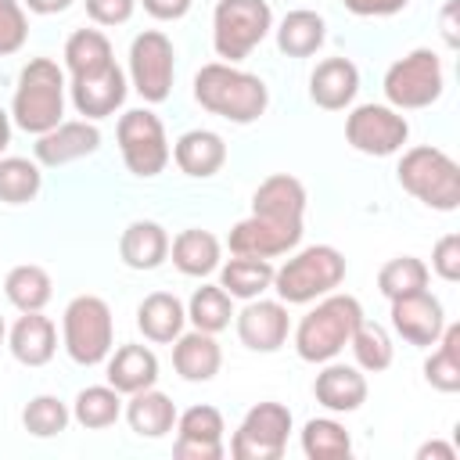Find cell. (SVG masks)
Segmentation results:
<instances>
[{
  "instance_id": "9a60e30c",
  "label": "cell",
  "mask_w": 460,
  "mask_h": 460,
  "mask_svg": "<svg viewBox=\"0 0 460 460\" xmlns=\"http://www.w3.org/2000/svg\"><path fill=\"white\" fill-rule=\"evenodd\" d=\"M388 316H392V331L406 345H417V349H431L446 331V309L428 288L402 295V298H392Z\"/></svg>"
},
{
  "instance_id": "ab89813d",
  "label": "cell",
  "mask_w": 460,
  "mask_h": 460,
  "mask_svg": "<svg viewBox=\"0 0 460 460\" xmlns=\"http://www.w3.org/2000/svg\"><path fill=\"white\" fill-rule=\"evenodd\" d=\"M428 277H431V270H428L424 259H417V255H395V259H388L377 270V291L392 302V298L424 291L428 288Z\"/></svg>"
},
{
  "instance_id": "30bf717a",
  "label": "cell",
  "mask_w": 460,
  "mask_h": 460,
  "mask_svg": "<svg viewBox=\"0 0 460 460\" xmlns=\"http://www.w3.org/2000/svg\"><path fill=\"white\" fill-rule=\"evenodd\" d=\"M291 424L295 420L284 402H273V399L255 402L241 417V424L230 438V456L234 460H280L288 449Z\"/></svg>"
},
{
  "instance_id": "6da1fadb",
  "label": "cell",
  "mask_w": 460,
  "mask_h": 460,
  "mask_svg": "<svg viewBox=\"0 0 460 460\" xmlns=\"http://www.w3.org/2000/svg\"><path fill=\"white\" fill-rule=\"evenodd\" d=\"M194 101L234 126H248L266 111L270 90L255 72H244L230 61H208L194 75Z\"/></svg>"
},
{
  "instance_id": "e0dca14e",
  "label": "cell",
  "mask_w": 460,
  "mask_h": 460,
  "mask_svg": "<svg viewBox=\"0 0 460 460\" xmlns=\"http://www.w3.org/2000/svg\"><path fill=\"white\" fill-rule=\"evenodd\" d=\"M101 147V129L90 122V119H61L54 129L40 133L36 144H32V155L40 165H68V162H79L86 155H97Z\"/></svg>"
},
{
  "instance_id": "f6af8a7d",
  "label": "cell",
  "mask_w": 460,
  "mask_h": 460,
  "mask_svg": "<svg viewBox=\"0 0 460 460\" xmlns=\"http://www.w3.org/2000/svg\"><path fill=\"white\" fill-rule=\"evenodd\" d=\"M345 11H352L356 18H392L399 11H406L410 0H341Z\"/></svg>"
},
{
  "instance_id": "7a4b0ae2",
  "label": "cell",
  "mask_w": 460,
  "mask_h": 460,
  "mask_svg": "<svg viewBox=\"0 0 460 460\" xmlns=\"http://www.w3.org/2000/svg\"><path fill=\"white\" fill-rule=\"evenodd\" d=\"M65 68L50 58H32L18 72V86L11 97V122L32 137L54 129L65 115Z\"/></svg>"
},
{
  "instance_id": "ee69618b",
  "label": "cell",
  "mask_w": 460,
  "mask_h": 460,
  "mask_svg": "<svg viewBox=\"0 0 460 460\" xmlns=\"http://www.w3.org/2000/svg\"><path fill=\"white\" fill-rule=\"evenodd\" d=\"M83 4L97 25H126L137 11V0H83Z\"/></svg>"
},
{
  "instance_id": "d590c367",
  "label": "cell",
  "mask_w": 460,
  "mask_h": 460,
  "mask_svg": "<svg viewBox=\"0 0 460 460\" xmlns=\"http://www.w3.org/2000/svg\"><path fill=\"white\" fill-rule=\"evenodd\" d=\"M349 349H352V356H356V367L367 370V374H381V370H388L392 359H395L392 334H388L381 323L367 320V316L356 323V331H352V338H349Z\"/></svg>"
},
{
  "instance_id": "681fc988",
  "label": "cell",
  "mask_w": 460,
  "mask_h": 460,
  "mask_svg": "<svg viewBox=\"0 0 460 460\" xmlns=\"http://www.w3.org/2000/svg\"><path fill=\"white\" fill-rule=\"evenodd\" d=\"M453 14H456V0H449L446 14H442V32H446V43L456 47V25H453Z\"/></svg>"
},
{
  "instance_id": "ba28073f",
  "label": "cell",
  "mask_w": 460,
  "mask_h": 460,
  "mask_svg": "<svg viewBox=\"0 0 460 460\" xmlns=\"http://www.w3.org/2000/svg\"><path fill=\"white\" fill-rule=\"evenodd\" d=\"M273 29L266 0H219L212 11V47L223 61H244Z\"/></svg>"
},
{
  "instance_id": "836d02e7",
  "label": "cell",
  "mask_w": 460,
  "mask_h": 460,
  "mask_svg": "<svg viewBox=\"0 0 460 460\" xmlns=\"http://www.w3.org/2000/svg\"><path fill=\"white\" fill-rule=\"evenodd\" d=\"M424 381L442 395L460 392V327L456 323H446L442 338L435 341V352L424 359Z\"/></svg>"
},
{
  "instance_id": "277c9868",
  "label": "cell",
  "mask_w": 460,
  "mask_h": 460,
  "mask_svg": "<svg viewBox=\"0 0 460 460\" xmlns=\"http://www.w3.org/2000/svg\"><path fill=\"white\" fill-rule=\"evenodd\" d=\"M345 255L334 244H309L273 270V291L284 305H309L345 280Z\"/></svg>"
},
{
  "instance_id": "cb8c5ba5",
  "label": "cell",
  "mask_w": 460,
  "mask_h": 460,
  "mask_svg": "<svg viewBox=\"0 0 460 460\" xmlns=\"http://www.w3.org/2000/svg\"><path fill=\"white\" fill-rule=\"evenodd\" d=\"M172 162L190 180H208L226 162V144L216 129H187L172 144Z\"/></svg>"
},
{
  "instance_id": "c3c4849f",
  "label": "cell",
  "mask_w": 460,
  "mask_h": 460,
  "mask_svg": "<svg viewBox=\"0 0 460 460\" xmlns=\"http://www.w3.org/2000/svg\"><path fill=\"white\" fill-rule=\"evenodd\" d=\"M75 0H25L22 7H29L32 14H61V11H68Z\"/></svg>"
},
{
  "instance_id": "7c38bea8",
  "label": "cell",
  "mask_w": 460,
  "mask_h": 460,
  "mask_svg": "<svg viewBox=\"0 0 460 460\" xmlns=\"http://www.w3.org/2000/svg\"><path fill=\"white\" fill-rule=\"evenodd\" d=\"M345 140L370 158L399 155L410 140V122L392 104H356L345 115Z\"/></svg>"
},
{
  "instance_id": "ac0fdd59",
  "label": "cell",
  "mask_w": 460,
  "mask_h": 460,
  "mask_svg": "<svg viewBox=\"0 0 460 460\" xmlns=\"http://www.w3.org/2000/svg\"><path fill=\"white\" fill-rule=\"evenodd\" d=\"M72 93V104L83 119L97 122V119H108L115 115L122 104H126V93H129V79L119 65H108L104 72H93V75H83V79H72L68 86Z\"/></svg>"
},
{
  "instance_id": "484cf974",
  "label": "cell",
  "mask_w": 460,
  "mask_h": 460,
  "mask_svg": "<svg viewBox=\"0 0 460 460\" xmlns=\"http://www.w3.org/2000/svg\"><path fill=\"white\" fill-rule=\"evenodd\" d=\"M119 259L129 270H158L169 259V234L155 219H133L119 237Z\"/></svg>"
},
{
  "instance_id": "4fadbf2b",
  "label": "cell",
  "mask_w": 460,
  "mask_h": 460,
  "mask_svg": "<svg viewBox=\"0 0 460 460\" xmlns=\"http://www.w3.org/2000/svg\"><path fill=\"white\" fill-rule=\"evenodd\" d=\"M305 223H280V219H266V216H244L241 223L230 226L226 248L230 255H252V259H277L298 248Z\"/></svg>"
},
{
  "instance_id": "52a82bcc",
  "label": "cell",
  "mask_w": 460,
  "mask_h": 460,
  "mask_svg": "<svg viewBox=\"0 0 460 460\" xmlns=\"http://www.w3.org/2000/svg\"><path fill=\"white\" fill-rule=\"evenodd\" d=\"M385 101L395 111H417V108H431L442 90H446V72H442V58L428 47H417L410 54H402L399 61L388 65L385 72Z\"/></svg>"
},
{
  "instance_id": "83f0119b",
  "label": "cell",
  "mask_w": 460,
  "mask_h": 460,
  "mask_svg": "<svg viewBox=\"0 0 460 460\" xmlns=\"http://www.w3.org/2000/svg\"><path fill=\"white\" fill-rule=\"evenodd\" d=\"M126 424L133 428V435L140 438H165L176 428V406L165 392L158 388H144L133 392L126 402Z\"/></svg>"
},
{
  "instance_id": "5b68a950",
  "label": "cell",
  "mask_w": 460,
  "mask_h": 460,
  "mask_svg": "<svg viewBox=\"0 0 460 460\" xmlns=\"http://www.w3.org/2000/svg\"><path fill=\"white\" fill-rule=\"evenodd\" d=\"M395 176H399V187L406 194H413L420 205H428L435 212L460 208V165L442 147L417 144V147L402 151Z\"/></svg>"
},
{
  "instance_id": "7dc6e473",
  "label": "cell",
  "mask_w": 460,
  "mask_h": 460,
  "mask_svg": "<svg viewBox=\"0 0 460 460\" xmlns=\"http://www.w3.org/2000/svg\"><path fill=\"white\" fill-rule=\"evenodd\" d=\"M417 460H456V449L449 446V442H424L420 449H417Z\"/></svg>"
},
{
  "instance_id": "60d3db41",
  "label": "cell",
  "mask_w": 460,
  "mask_h": 460,
  "mask_svg": "<svg viewBox=\"0 0 460 460\" xmlns=\"http://www.w3.org/2000/svg\"><path fill=\"white\" fill-rule=\"evenodd\" d=\"M68 420H72V410H68V402H61L58 395H32V399L25 402V410H22V424H25V431L36 435V438H54V435H61V431L68 428Z\"/></svg>"
},
{
  "instance_id": "816d5d0a",
  "label": "cell",
  "mask_w": 460,
  "mask_h": 460,
  "mask_svg": "<svg viewBox=\"0 0 460 460\" xmlns=\"http://www.w3.org/2000/svg\"><path fill=\"white\" fill-rule=\"evenodd\" d=\"M7 341V327H4V316H0V345Z\"/></svg>"
},
{
  "instance_id": "ffe728a7",
  "label": "cell",
  "mask_w": 460,
  "mask_h": 460,
  "mask_svg": "<svg viewBox=\"0 0 460 460\" xmlns=\"http://www.w3.org/2000/svg\"><path fill=\"white\" fill-rule=\"evenodd\" d=\"M359 93V68L349 58H323L309 75V97L323 111H341Z\"/></svg>"
},
{
  "instance_id": "f546056e",
  "label": "cell",
  "mask_w": 460,
  "mask_h": 460,
  "mask_svg": "<svg viewBox=\"0 0 460 460\" xmlns=\"http://www.w3.org/2000/svg\"><path fill=\"white\" fill-rule=\"evenodd\" d=\"M327 40V22L316 11H288L277 25V47L288 58H313Z\"/></svg>"
},
{
  "instance_id": "3957f363",
  "label": "cell",
  "mask_w": 460,
  "mask_h": 460,
  "mask_svg": "<svg viewBox=\"0 0 460 460\" xmlns=\"http://www.w3.org/2000/svg\"><path fill=\"white\" fill-rule=\"evenodd\" d=\"M359 320H363L359 298L338 295V291L316 298V305L295 327V352H298V359H305V363L334 359L349 345V338H352Z\"/></svg>"
},
{
  "instance_id": "44dd1931",
  "label": "cell",
  "mask_w": 460,
  "mask_h": 460,
  "mask_svg": "<svg viewBox=\"0 0 460 460\" xmlns=\"http://www.w3.org/2000/svg\"><path fill=\"white\" fill-rule=\"evenodd\" d=\"M7 349L22 367H47L58 352V327L43 313H22L7 331Z\"/></svg>"
},
{
  "instance_id": "d4e9b609",
  "label": "cell",
  "mask_w": 460,
  "mask_h": 460,
  "mask_svg": "<svg viewBox=\"0 0 460 460\" xmlns=\"http://www.w3.org/2000/svg\"><path fill=\"white\" fill-rule=\"evenodd\" d=\"M108 367V385L122 395H133V392H144V388H155L158 381V356L147 349V345H119L115 352H108L104 359Z\"/></svg>"
},
{
  "instance_id": "8992f818",
  "label": "cell",
  "mask_w": 460,
  "mask_h": 460,
  "mask_svg": "<svg viewBox=\"0 0 460 460\" xmlns=\"http://www.w3.org/2000/svg\"><path fill=\"white\" fill-rule=\"evenodd\" d=\"M61 345L72 363L97 367L115 349L111 305L97 295H75L61 313Z\"/></svg>"
},
{
  "instance_id": "5bb4252c",
  "label": "cell",
  "mask_w": 460,
  "mask_h": 460,
  "mask_svg": "<svg viewBox=\"0 0 460 460\" xmlns=\"http://www.w3.org/2000/svg\"><path fill=\"white\" fill-rule=\"evenodd\" d=\"M176 442H172V456L176 460H223L226 446H223V413L216 406H190L183 413H176Z\"/></svg>"
},
{
  "instance_id": "1f68e13d",
  "label": "cell",
  "mask_w": 460,
  "mask_h": 460,
  "mask_svg": "<svg viewBox=\"0 0 460 460\" xmlns=\"http://www.w3.org/2000/svg\"><path fill=\"white\" fill-rule=\"evenodd\" d=\"M61 58H65V68H68L72 79H83V75H93V72H104L108 65H115L111 40L101 29H75L65 40Z\"/></svg>"
},
{
  "instance_id": "e575fe53",
  "label": "cell",
  "mask_w": 460,
  "mask_h": 460,
  "mask_svg": "<svg viewBox=\"0 0 460 460\" xmlns=\"http://www.w3.org/2000/svg\"><path fill=\"white\" fill-rule=\"evenodd\" d=\"M122 417V392L111 385H86L72 402V420L86 431H104Z\"/></svg>"
},
{
  "instance_id": "7bdbcfd3",
  "label": "cell",
  "mask_w": 460,
  "mask_h": 460,
  "mask_svg": "<svg viewBox=\"0 0 460 460\" xmlns=\"http://www.w3.org/2000/svg\"><path fill=\"white\" fill-rule=\"evenodd\" d=\"M431 270L446 284H456L460 280V234H446V237L435 241V248H431Z\"/></svg>"
},
{
  "instance_id": "7402d4cb",
  "label": "cell",
  "mask_w": 460,
  "mask_h": 460,
  "mask_svg": "<svg viewBox=\"0 0 460 460\" xmlns=\"http://www.w3.org/2000/svg\"><path fill=\"white\" fill-rule=\"evenodd\" d=\"M252 212L280 223H305V187L298 176L273 172L252 194Z\"/></svg>"
},
{
  "instance_id": "d6a6232c",
  "label": "cell",
  "mask_w": 460,
  "mask_h": 460,
  "mask_svg": "<svg viewBox=\"0 0 460 460\" xmlns=\"http://www.w3.org/2000/svg\"><path fill=\"white\" fill-rule=\"evenodd\" d=\"M4 295L18 313H43L50 295H54V280L43 266L36 262H22L14 270H7L4 277Z\"/></svg>"
},
{
  "instance_id": "b9f144b4",
  "label": "cell",
  "mask_w": 460,
  "mask_h": 460,
  "mask_svg": "<svg viewBox=\"0 0 460 460\" xmlns=\"http://www.w3.org/2000/svg\"><path fill=\"white\" fill-rule=\"evenodd\" d=\"M29 40V14L18 0H0V58H11Z\"/></svg>"
},
{
  "instance_id": "8d00e7d4",
  "label": "cell",
  "mask_w": 460,
  "mask_h": 460,
  "mask_svg": "<svg viewBox=\"0 0 460 460\" xmlns=\"http://www.w3.org/2000/svg\"><path fill=\"white\" fill-rule=\"evenodd\" d=\"M43 187L40 162L18 158V155H0V201L4 205H29L36 201Z\"/></svg>"
},
{
  "instance_id": "74e56055",
  "label": "cell",
  "mask_w": 460,
  "mask_h": 460,
  "mask_svg": "<svg viewBox=\"0 0 460 460\" xmlns=\"http://www.w3.org/2000/svg\"><path fill=\"white\" fill-rule=\"evenodd\" d=\"M187 320L198 327V331H208V334H219L230 327L234 320V298L219 288V284H201L194 288L190 302H187Z\"/></svg>"
},
{
  "instance_id": "9c48e42d",
  "label": "cell",
  "mask_w": 460,
  "mask_h": 460,
  "mask_svg": "<svg viewBox=\"0 0 460 460\" xmlns=\"http://www.w3.org/2000/svg\"><path fill=\"white\" fill-rule=\"evenodd\" d=\"M115 140H119V151H122L126 169L133 176H140V180H155L158 172H165V165L172 158L165 126H162V119L151 108H129V111H122V119L115 126Z\"/></svg>"
},
{
  "instance_id": "4dcf8cb0",
  "label": "cell",
  "mask_w": 460,
  "mask_h": 460,
  "mask_svg": "<svg viewBox=\"0 0 460 460\" xmlns=\"http://www.w3.org/2000/svg\"><path fill=\"white\" fill-rule=\"evenodd\" d=\"M219 288L230 298H259L262 291L273 288V262L270 259H252V255H234L219 262Z\"/></svg>"
},
{
  "instance_id": "f1b7e54d",
  "label": "cell",
  "mask_w": 460,
  "mask_h": 460,
  "mask_svg": "<svg viewBox=\"0 0 460 460\" xmlns=\"http://www.w3.org/2000/svg\"><path fill=\"white\" fill-rule=\"evenodd\" d=\"M219 237L208 234V230H180L169 244V255H172V266L183 273V277H208L219 270Z\"/></svg>"
},
{
  "instance_id": "bcb514c9",
  "label": "cell",
  "mask_w": 460,
  "mask_h": 460,
  "mask_svg": "<svg viewBox=\"0 0 460 460\" xmlns=\"http://www.w3.org/2000/svg\"><path fill=\"white\" fill-rule=\"evenodd\" d=\"M137 4H144V11L151 18H158V22H176V18H183L190 11L194 0H137Z\"/></svg>"
},
{
  "instance_id": "2e32d148",
  "label": "cell",
  "mask_w": 460,
  "mask_h": 460,
  "mask_svg": "<svg viewBox=\"0 0 460 460\" xmlns=\"http://www.w3.org/2000/svg\"><path fill=\"white\" fill-rule=\"evenodd\" d=\"M234 327L244 349L252 352H277L288 341L291 331V316L288 305L280 298H248V305L241 313H234Z\"/></svg>"
},
{
  "instance_id": "4316f807",
  "label": "cell",
  "mask_w": 460,
  "mask_h": 460,
  "mask_svg": "<svg viewBox=\"0 0 460 460\" xmlns=\"http://www.w3.org/2000/svg\"><path fill=\"white\" fill-rule=\"evenodd\" d=\"M183 323H187V305L176 295H169V291H151L137 305V327L155 345L176 341L183 334Z\"/></svg>"
},
{
  "instance_id": "d6986e66",
  "label": "cell",
  "mask_w": 460,
  "mask_h": 460,
  "mask_svg": "<svg viewBox=\"0 0 460 460\" xmlns=\"http://www.w3.org/2000/svg\"><path fill=\"white\" fill-rule=\"evenodd\" d=\"M313 395L331 413H356L367 402V374L359 367L327 359L313 381Z\"/></svg>"
},
{
  "instance_id": "8fae6325",
  "label": "cell",
  "mask_w": 460,
  "mask_h": 460,
  "mask_svg": "<svg viewBox=\"0 0 460 460\" xmlns=\"http://www.w3.org/2000/svg\"><path fill=\"white\" fill-rule=\"evenodd\" d=\"M176 50L162 29H144L129 43V83L147 104H162L172 93Z\"/></svg>"
},
{
  "instance_id": "f907efd6",
  "label": "cell",
  "mask_w": 460,
  "mask_h": 460,
  "mask_svg": "<svg viewBox=\"0 0 460 460\" xmlns=\"http://www.w3.org/2000/svg\"><path fill=\"white\" fill-rule=\"evenodd\" d=\"M7 144H11V115L0 108V155H4Z\"/></svg>"
},
{
  "instance_id": "603a6c76",
  "label": "cell",
  "mask_w": 460,
  "mask_h": 460,
  "mask_svg": "<svg viewBox=\"0 0 460 460\" xmlns=\"http://www.w3.org/2000/svg\"><path fill=\"white\" fill-rule=\"evenodd\" d=\"M219 367H223V349H219L216 334L194 327V331H187V334H180L172 341V370L183 381L205 385V381H212L219 374Z\"/></svg>"
},
{
  "instance_id": "f35d334b",
  "label": "cell",
  "mask_w": 460,
  "mask_h": 460,
  "mask_svg": "<svg viewBox=\"0 0 460 460\" xmlns=\"http://www.w3.org/2000/svg\"><path fill=\"white\" fill-rule=\"evenodd\" d=\"M302 453L309 460H345L352 453V438L334 417H313L302 428Z\"/></svg>"
}]
</instances>
